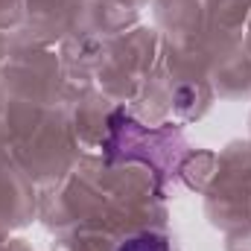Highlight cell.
Returning a JSON list of instances; mask_svg holds the SVG:
<instances>
[{"label":"cell","instance_id":"6da1fadb","mask_svg":"<svg viewBox=\"0 0 251 251\" xmlns=\"http://www.w3.org/2000/svg\"><path fill=\"white\" fill-rule=\"evenodd\" d=\"M111 251H173V243L161 231H134L114 243Z\"/></svg>","mask_w":251,"mask_h":251}]
</instances>
